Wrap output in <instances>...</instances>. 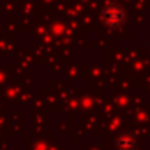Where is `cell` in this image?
<instances>
[{
	"label": "cell",
	"mask_w": 150,
	"mask_h": 150,
	"mask_svg": "<svg viewBox=\"0 0 150 150\" xmlns=\"http://www.w3.org/2000/svg\"><path fill=\"white\" fill-rule=\"evenodd\" d=\"M118 146H120L122 150H132V148L136 146V138H134L131 132H125V134L120 136V139H118Z\"/></svg>",
	"instance_id": "2"
},
{
	"label": "cell",
	"mask_w": 150,
	"mask_h": 150,
	"mask_svg": "<svg viewBox=\"0 0 150 150\" xmlns=\"http://www.w3.org/2000/svg\"><path fill=\"white\" fill-rule=\"evenodd\" d=\"M101 16H103V21H104L108 27H111V28L122 27V25H124V20H125V13H124V9H122L118 4H108V6L103 9Z\"/></svg>",
	"instance_id": "1"
}]
</instances>
